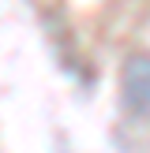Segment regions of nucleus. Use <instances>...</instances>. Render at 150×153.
<instances>
[{"instance_id":"obj_1","label":"nucleus","mask_w":150,"mask_h":153,"mask_svg":"<svg viewBox=\"0 0 150 153\" xmlns=\"http://www.w3.org/2000/svg\"><path fill=\"white\" fill-rule=\"evenodd\" d=\"M120 90H124L128 112H135V116H150V52H135V56H128Z\"/></svg>"}]
</instances>
